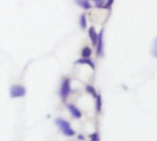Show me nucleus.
<instances>
[{
  "label": "nucleus",
  "instance_id": "1",
  "mask_svg": "<svg viewBox=\"0 0 157 141\" xmlns=\"http://www.w3.org/2000/svg\"><path fill=\"white\" fill-rule=\"evenodd\" d=\"M71 93V81L69 78H65L63 80L60 88V96L63 102H65Z\"/></svg>",
  "mask_w": 157,
  "mask_h": 141
},
{
  "label": "nucleus",
  "instance_id": "2",
  "mask_svg": "<svg viewBox=\"0 0 157 141\" xmlns=\"http://www.w3.org/2000/svg\"><path fill=\"white\" fill-rule=\"evenodd\" d=\"M56 125L60 128V129L63 131V133L67 137H73L75 135V131L71 128V126L69 122L65 121L63 118H57L56 119Z\"/></svg>",
  "mask_w": 157,
  "mask_h": 141
},
{
  "label": "nucleus",
  "instance_id": "3",
  "mask_svg": "<svg viewBox=\"0 0 157 141\" xmlns=\"http://www.w3.org/2000/svg\"><path fill=\"white\" fill-rule=\"evenodd\" d=\"M26 95V89L22 85H12L10 88V96L12 98H18L23 97Z\"/></svg>",
  "mask_w": 157,
  "mask_h": 141
},
{
  "label": "nucleus",
  "instance_id": "4",
  "mask_svg": "<svg viewBox=\"0 0 157 141\" xmlns=\"http://www.w3.org/2000/svg\"><path fill=\"white\" fill-rule=\"evenodd\" d=\"M97 47V54L98 56L101 57L104 54V34H103V29L98 33V40L96 43Z\"/></svg>",
  "mask_w": 157,
  "mask_h": 141
},
{
  "label": "nucleus",
  "instance_id": "5",
  "mask_svg": "<svg viewBox=\"0 0 157 141\" xmlns=\"http://www.w3.org/2000/svg\"><path fill=\"white\" fill-rule=\"evenodd\" d=\"M67 108L70 111L71 115L75 117V118H80L82 117V114L80 112V110L73 104H68L67 105Z\"/></svg>",
  "mask_w": 157,
  "mask_h": 141
},
{
  "label": "nucleus",
  "instance_id": "6",
  "mask_svg": "<svg viewBox=\"0 0 157 141\" xmlns=\"http://www.w3.org/2000/svg\"><path fill=\"white\" fill-rule=\"evenodd\" d=\"M88 35H89V38L92 41V44L94 46H96V43H97V40H98V32L96 30V28L94 27H90L89 29H88Z\"/></svg>",
  "mask_w": 157,
  "mask_h": 141
},
{
  "label": "nucleus",
  "instance_id": "7",
  "mask_svg": "<svg viewBox=\"0 0 157 141\" xmlns=\"http://www.w3.org/2000/svg\"><path fill=\"white\" fill-rule=\"evenodd\" d=\"M75 64H86V65L90 66L92 69H95V63L89 58H81L75 61Z\"/></svg>",
  "mask_w": 157,
  "mask_h": 141
},
{
  "label": "nucleus",
  "instance_id": "8",
  "mask_svg": "<svg viewBox=\"0 0 157 141\" xmlns=\"http://www.w3.org/2000/svg\"><path fill=\"white\" fill-rule=\"evenodd\" d=\"M75 3L82 8L88 10L91 8V3L89 2V0H75Z\"/></svg>",
  "mask_w": 157,
  "mask_h": 141
},
{
  "label": "nucleus",
  "instance_id": "9",
  "mask_svg": "<svg viewBox=\"0 0 157 141\" xmlns=\"http://www.w3.org/2000/svg\"><path fill=\"white\" fill-rule=\"evenodd\" d=\"M91 54H92V50L89 47H84L82 49V52H81L82 58H89Z\"/></svg>",
  "mask_w": 157,
  "mask_h": 141
},
{
  "label": "nucleus",
  "instance_id": "10",
  "mask_svg": "<svg viewBox=\"0 0 157 141\" xmlns=\"http://www.w3.org/2000/svg\"><path fill=\"white\" fill-rule=\"evenodd\" d=\"M79 25H80V28L82 29H85L86 28V26H87V21H86V17L85 14L81 15L80 18H79Z\"/></svg>",
  "mask_w": 157,
  "mask_h": 141
},
{
  "label": "nucleus",
  "instance_id": "11",
  "mask_svg": "<svg viewBox=\"0 0 157 141\" xmlns=\"http://www.w3.org/2000/svg\"><path fill=\"white\" fill-rule=\"evenodd\" d=\"M101 108H102V99H101V95H98L96 97V109H97V112L99 113L101 111Z\"/></svg>",
  "mask_w": 157,
  "mask_h": 141
},
{
  "label": "nucleus",
  "instance_id": "12",
  "mask_svg": "<svg viewBox=\"0 0 157 141\" xmlns=\"http://www.w3.org/2000/svg\"><path fill=\"white\" fill-rule=\"evenodd\" d=\"M86 92L89 94V95H91L93 97H97V95H98V94H97V91H96V89L94 88V86H92V85H86Z\"/></svg>",
  "mask_w": 157,
  "mask_h": 141
},
{
  "label": "nucleus",
  "instance_id": "13",
  "mask_svg": "<svg viewBox=\"0 0 157 141\" xmlns=\"http://www.w3.org/2000/svg\"><path fill=\"white\" fill-rule=\"evenodd\" d=\"M113 2H114V0H107V2L104 3V5H103L102 7L105 8V9H110V7L113 5Z\"/></svg>",
  "mask_w": 157,
  "mask_h": 141
},
{
  "label": "nucleus",
  "instance_id": "14",
  "mask_svg": "<svg viewBox=\"0 0 157 141\" xmlns=\"http://www.w3.org/2000/svg\"><path fill=\"white\" fill-rule=\"evenodd\" d=\"M92 1L95 3L97 7H102L105 3V0H92Z\"/></svg>",
  "mask_w": 157,
  "mask_h": 141
},
{
  "label": "nucleus",
  "instance_id": "15",
  "mask_svg": "<svg viewBox=\"0 0 157 141\" xmlns=\"http://www.w3.org/2000/svg\"><path fill=\"white\" fill-rule=\"evenodd\" d=\"M90 139H91V141H99V136L98 133H94L92 135H89Z\"/></svg>",
  "mask_w": 157,
  "mask_h": 141
},
{
  "label": "nucleus",
  "instance_id": "16",
  "mask_svg": "<svg viewBox=\"0 0 157 141\" xmlns=\"http://www.w3.org/2000/svg\"><path fill=\"white\" fill-rule=\"evenodd\" d=\"M78 139H79V140H85V138H84L82 135H79V136H78Z\"/></svg>",
  "mask_w": 157,
  "mask_h": 141
}]
</instances>
